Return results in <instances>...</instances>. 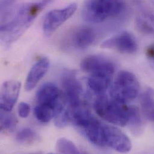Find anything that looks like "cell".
<instances>
[{
	"label": "cell",
	"mask_w": 154,
	"mask_h": 154,
	"mask_svg": "<svg viewBox=\"0 0 154 154\" xmlns=\"http://www.w3.org/2000/svg\"><path fill=\"white\" fill-rule=\"evenodd\" d=\"M36 99L37 104L55 108L56 114L66 107L67 101L64 94L52 83H46L42 85L37 92Z\"/></svg>",
	"instance_id": "cell-8"
},
{
	"label": "cell",
	"mask_w": 154,
	"mask_h": 154,
	"mask_svg": "<svg viewBox=\"0 0 154 154\" xmlns=\"http://www.w3.org/2000/svg\"><path fill=\"white\" fill-rule=\"evenodd\" d=\"M51 1L42 0L36 2L25 3L7 14L1 21L2 41L5 44H11L19 38Z\"/></svg>",
	"instance_id": "cell-1"
},
{
	"label": "cell",
	"mask_w": 154,
	"mask_h": 154,
	"mask_svg": "<svg viewBox=\"0 0 154 154\" xmlns=\"http://www.w3.org/2000/svg\"><path fill=\"white\" fill-rule=\"evenodd\" d=\"M16 0H1V9L3 11L4 10L10 7Z\"/></svg>",
	"instance_id": "cell-22"
},
{
	"label": "cell",
	"mask_w": 154,
	"mask_h": 154,
	"mask_svg": "<svg viewBox=\"0 0 154 154\" xmlns=\"http://www.w3.org/2000/svg\"><path fill=\"white\" fill-rule=\"evenodd\" d=\"M20 87V83L16 80H9L3 83L0 95L1 110L6 112L12 110L17 100Z\"/></svg>",
	"instance_id": "cell-12"
},
{
	"label": "cell",
	"mask_w": 154,
	"mask_h": 154,
	"mask_svg": "<svg viewBox=\"0 0 154 154\" xmlns=\"http://www.w3.org/2000/svg\"><path fill=\"white\" fill-rule=\"evenodd\" d=\"M50 66L49 60L43 57L38 60L30 69L25 82V89L28 91L32 90L45 76L49 70Z\"/></svg>",
	"instance_id": "cell-13"
},
{
	"label": "cell",
	"mask_w": 154,
	"mask_h": 154,
	"mask_svg": "<svg viewBox=\"0 0 154 154\" xmlns=\"http://www.w3.org/2000/svg\"><path fill=\"white\" fill-rule=\"evenodd\" d=\"M140 91V84L136 76L126 70L119 72L110 89L112 99L126 103L136 98Z\"/></svg>",
	"instance_id": "cell-4"
},
{
	"label": "cell",
	"mask_w": 154,
	"mask_h": 154,
	"mask_svg": "<svg viewBox=\"0 0 154 154\" xmlns=\"http://www.w3.org/2000/svg\"><path fill=\"white\" fill-rule=\"evenodd\" d=\"M105 147H109L121 153H127L132 148L129 137L116 127L104 124Z\"/></svg>",
	"instance_id": "cell-10"
},
{
	"label": "cell",
	"mask_w": 154,
	"mask_h": 154,
	"mask_svg": "<svg viewBox=\"0 0 154 154\" xmlns=\"http://www.w3.org/2000/svg\"><path fill=\"white\" fill-rule=\"evenodd\" d=\"M37 139V134L30 128H23L20 130L16 135V140L21 144H32Z\"/></svg>",
	"instance_id": "cell-20"
},
{
	"label": "cell",
	"mask_w": 154,
	"mask_h": 154,
	"mask_svg": "<svg viewBox=\"0 0 154 154\" xmlns=\"http://www.w3.org/2000/svg\"><path fill=\"white\" fill-rule=\"evenodd\" d=\"M101 47L122 54H132L137 51L138 44L133 34L127 31H123L105 40Z\"/></svg>",
	"instance_id": "cell-11"
},
{
	"label": "cell",
	"mask_w": 154,
	"mask_h": 154,
	"mask_svg": "<svg viewBox=\"0 0 154 154\" xmlns=\"http://www.w3.org/2000/svg\"><path fill=\"white\" fill-rule=\"evenodd\" d=\"M77 5L72 3L64 8L49 11L44 19L43 29L45 35L49 36L70 19L76 12Z\"/></svg>",
	"instance_id": "cell-9"
},
{
	"label": "cell",
	"mask_w": 154,
	"mask_h": 154,
	"mask_svg": "<svg viewBox=\"0 0 154 154\" xmlns=\"http://www.w3.org/2000/svg\"><path fill=\"white\" fill-rule=\"evenodd\" d=\"M30 112L29 105L25 102H22L18 106L19 115L22 118H26L28 116Z\"/></svg>",
	"instance_id": "cell-21"
},
{
	"label": "cell",
	"mask_w": 154,
	"mask_h": 154,
	"mask_svg": "<svg viewBox=\"0 0 154 154\" xmlns=\"http://www.w3.org/2000/svg\"><path fill=\"white\" fill-rule=\"evenodd\" d=\"M142 110L145 117L149 121L154 122V90L147 89L140 99Z\"/></svg>",
	"instance_id": "cell-15"
},
{
	"label": "cell",
	"mask_w": 154,
	"mask_h": 154,
	"mask_svg": "<svg viewBox=\"0 0 154 154\" xmlns=\"http://www.w3.org/2000/svg\"><path fill=\"white\" fill-rule=\"evenodd\" d=\"M97 39L95 30L88 26H79L70 30L64 37L61 45L66 49H85Z\"/></svg>",
	"instance_id": "cell-6"
},
{
	"label": "cell",
	"mask_w": 154,
	"mask_h": 154,
	"mask_svg": "<svg viewBox=\"0 0 154 154\" xmlns=\"http://www.w3.org/2000/svg\"><path fill=\"white\" fill-rule=\"evenodd\" d=\"M146 54L147 57L154 63V43L147 48Z\"/></svg>",
	"instance_id": "cell-23"
},
{
	"label": "cell",
	"mask_w": 154,
	"mask_h": 154,
	"mask_svg": "<svg viewBox=\"0 0 154 154\" xmlns=\"http://www.w3.org/2000/svg\"><path fill=\"white\" fill-rule=\"evenodd\" d=\"M56 151L60 154H80L76 145L71 140L61 137L57 140L55 146Z\"/></svg>",
	"instance_id": "cell-19"
},
{
	"label": "cell",
	"mask_w": 154,
	"mask_h": 154,
	"mask_svg": "<svg viewBox=\"0 0 154 154\" xmlns=\"http://www.w3.org/2000/svg\"><path fill=\"white\" fill-rule=\"evenodd\" d=\"M111 80L106 78L88 76L87 84L93 92L101 95H103L104 92L110 86Z\"/></svg>",
	"instance_id": "cell-16"
},
{
	"label": "cell",
	"mask_w": 154,
	"mask_h": 154,
	"mask_svg": "<svg viewBox=\"0 0 154 154\" xmlns=\"http://www.w3.org/2000/svg\"><path fill=\"white\" fill-rule=\"evenodd\" d=\"M63 94L69 107H74L84 104L83 88L76 73L70 70L64 71L61 76Z\"/></svg>",
	"instance_id": "cell-7"
},
{
	"label": "cell",
	"mask_w": 154,
	"mask_h": 154,
	"mask_svg": "<svg viewBox=\"0 0 154 154\" xmlns=\"http://www.w3.org/2000/svg\"><path fill=\"white\" fill-rule=\"evenodd\" d=\"M137 29L142 34L154 36V14L149 11H142L135 20Z\"/></svg>",
	"instance_id": "cell-14"
},
{
	"label": "cell",
	"mask_w": 154,
	"mask_h": 154,
	"mask_svg": "<svg viewBox=\"0 0 154 154\" xmlns=\"http://www.w3.org/2000/svg\"><path fill=\"white\" fill-rule=\"evenodd\" d=\"M124 7V0H88L82 14L86 22L100 23L120 14Z\"/></svg>",
	"instance_id": "cell-3"
},
{
	"label": "cell",
	"mask_w": 154,
	"mask_h": 154,
	"mask_svg": "<svg viewBox=\"0 0 154 154\" xmlns=\"http://www.w3.org/2000/svg\"><path fill=\"white\" fill-rule=\"evenodd\" d=\"M1 125L0 128L2 131H13L17 125V118L10 112L1 110Z\"/></svg>",
	"instance_id": "cell-18"
},
{
	"label": "cell",
	"mask_w": 154,
	"mask_h": 154,
	"mask_svg": "<svg viewBox=\"0 0 154 154\" xmlns=\"http://www.w3.org/2000/svg\"><path fill=\"white\" fill-rule=\"evenodd\" d=\"M94 108L97 114L108 122L120 127L128 125L138 109L128 106L113 99L110 100L104 94L95 100Z\"/></svg>",
	"instance_id": "cell-2"
},
{
	"label": "cell",
	"mask_w": 154,
	"mask_h": 154,
	"mask_svg": "<svg viewBox=\"0 0 154 154\" xmlns=\"http://www.w3.org/2000/svg\"><path fill=\"white\" fill-rule=\"evenodd\" d=\"M57 110L53 107L48 105L39 104L34 109V115L37 119L42 123H48L54 118Z\"/></svg>",
	"instance_id": "cell-17"
},
{
	"label": "cell",
	"mask_w": 154,
	"mask_h": 154,
	"mask_svg": "<svg viewBox=\"0 0 154 154\" xmlns=\"http://www.w3.org/2000/svg\"><path fill=\"white\" fill-rule=\"evenodd\" d=\"M80 68L89 76L102 77L112 80L115 66L109 58L99 55H91L83 59L80 63Z\"/></svg>",
	"instance_id": "cell-5"
}]
</instances>
